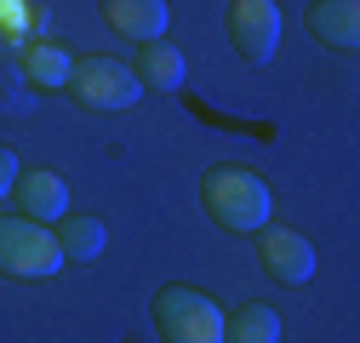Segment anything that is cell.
<instances>
[{
    "instance_id": "obj_1",
    "label": "cell",
    "mask_w": 360,
    "mask_h": 343,
    "mask_svg": "<svg viewBox=\"0 0 360 343\" xmlns=\"http://www.w3.org/2000/svg\"><path fill=\"white\" fill-rule=\"evenodd\" d=\"M200 206L223 235H257L269 224V183L240 160H217L200 172Z\"/></svg>"
},
{
    "instance_id": "obj_2",
    "label": "cell",
    "mask_w": 360,
    "mask_h": 343,
    "mask_svg": "<svg viewBox=\"0 0 360 343\" xmlns=\"http://www.w3.org/2000/svg\"><path fill=\"white\" fill-rule=\"evenodd\" d=\"M149 315H155V332L166 343H223V309L200 286H184V280L160 286Z\"/></svg>"
},
{
    "instance_id": "obj_3",
    "label": "cell",
    "mask_w": 360,
    "mask_h": 343,
    "mask_svg": "<svg viewBox=\"0 0 360 343\" xmlns=\"http://www.w3.org/2000/svg\"><path fill=\"white\" fill-rule=\"evenodd\" d=\"M63 269V252L52 240L46 224H34V218H0V275H12V280H46Z\"/></svg>"
},
{
    "instance_id": "obj_4",
    "label": "cell",
    "mask_w": 360,
    "mask_h": 343,
    "mask_svg": "<svg viewBox=\"0 0 360 343\" xmlns=\"http://www.w3.org/2000/svg\"><path fill=\"white\" fill-rule=\"evenodd\" d=\"M63 92L80 103V109H131L143 98V80L131 75V63H115V58H80L69 69V86Z\"/></svg>"
},
{
    "instance_id": "obj_5",
    "label": "cell",
    "mask_w": 360,
    "mask_h": 343,
    "mask_svg": "<svg viewBox=\"0 0 360 343\" xmlns=\"http://www.w3.org/2000/svg\"><path fill=\"white\" fill-rule=\"evenodd\" d=\"M223 29H229L235 52L246 63H269L281 52V6H275V0H229Z\"/></svg>"
},
{
    "instance_id": "obj_6",
    "label": "cell",
    "mask_w": 360,
    "mask_h": 343,
    "mask_svg": "<svg viewBox=\"0 0 360 343\" xmlns=\"http://www.w3.org/2000/svg\"><path fill=\"white\" fill-rule=\"evenodd\" d=\"M257 264L269 280H281V286H303L314 275V246L297 235V229H257Z\"/></svg>"
},
{
    "instance_id": "obj_7",
    "label": "cell",
    "mask_w": 360,
    "mask_h": 343,
    "mask_svg": "<svg viewBox=\"0 0 360 343\" xmlns=\"http://www.w3.org/2000/svg\"><path fill=\"white\" fill-rule=\"evenodd\" d=\"M12 195H18V212H23V218H34V224L63 218V212H69V183L58 178L52 166H29V172H18Z\"/></svg>"
},
{
    "instance_id": "obj_8",
    "label": "cell",
    "mask_w": 360,
    "mask_h": 343,
    "mask_svg": "<svg viewBox=\"0 0 360 343\" xmlns=\"http://www.w3.org/2000/svg\"><path fill=\"white\" fill-rule=\"evenodd\" d=\"M303 23L332 52H354L360 46V0H314Z\"/></svg>"
},
{
    "instance_id": "obj_9",
    "label": "cell",
    "mask_w": 360,
    "mask_h": 343,
    "mask_svg": "<svg viewBox=\"0 0 360 343\" xmlns=\"http://www.w3.org/2000/svg\"><path fill=\"white\" fill-rule=\"evenodd\" d=\"M103 23L115 29V34H126V40H160L166 34V23H172V12H166V0H103Z\"/></svg>"
},
{
    "instance_id": "obj_10",
    "label": "cell",
    "mask_w": 360,
    "mask_h": 343,
    "mask_svg": "<svg viewBox=\"0 0 360 343\" xmlns=\"http://www.w3.org/2000/svg\"><path fill=\"white\" fill-rule=\"evenodd\" d=\"M52 240H58V252L69 257V264H98V257H103V246H109V229H103L98 218L63 212V218L52 224Z\"/></svg>"
},
{
    "instance_id": "obj_11",
    "label": "cell",
    "mask_w": 360,
    "mask_h": 343,
    "mask_svg": "<svg viewBox=\"0 0 360 343\" xmlns=\"http://www.w3.org/2000/svg\"><path fill=\"white\" fill-rule=\"evenodd\" d=\"M131 75H138L149 92H177L184 86V52L172 40H143L138 58H131Z\"/></svg>"
},
{
    "instance_id": "obj_12",
    "label": "cell",
    "mask_w": 360,
    "mask_h": 343,
    "mask_svg": "<svg viewBox=\"0 0 360 343\" xmlns=\"http://www.w3.org/2000/svg\"><path fill=\"white\" fill-rule=\"evenodd\" d=\"M69 69H75V58L58 46V40H29V46H23V80L40 86V92H63Z\"/></svg>"
},
{
    "instance_id": "obj_13",
    "label": "cell",
    "mask_w": 360,
    "mask_h": 343,
    "mask_svg": "<svg viewBox=\"0 0 360 343\" xmlns=\"http://www.w3.org/2000/svg\"><path fill=\"white\" fill-rule=\"evenodd\" d=\"M223 343H281V315L269 304H240L223 315Z\"/></svg>"
},
{
    "instance_id": "obj_14",
    "label": "cell",
    "mask_w": 360,
    "mask_h": 343,
    "mask_svg": "<svg viewBox=\"0 0 360 343\" xmlns=\"http://www.w3.org/2000/svg\"><path fill=\"white\" fill-rule=\"evenodd\" d=\"M18 172H23V166H18V155H12L6 143H0V200L12 195V183H18Z\"/></svg>"
},
{
    "instance_id": "obj_15",
    "label": "cell",
    "mask_w": 360,
    "mask_h": 343,
    "mask_svg": "<svg viewBox=\"0 0 360 343\" xmlns=\"http://www.w3.org/2000/svg\"><path fill=\"white\" fill-rule=\"evenodd\" d=\"M23 18H29L23 0H0V23H6V29H23Z\"/></svg>"
}]
</instances>
